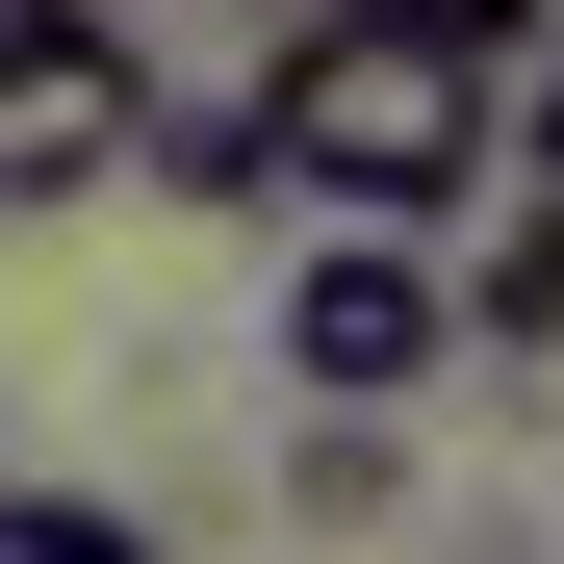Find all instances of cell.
<instances>
[{
    "label": "cell",
    "mask_w": 564,
    "mask_h": 564,
    "mask_svg": "<svg viewBox=\"0 0 564 564\" xmlns=\"http://www.w3.org/2000/svg\"><path fill=\"white\" fill-rule=\"evenodd\" d=\"M257 154H282V206H386V231H436L462 180L513 154V77L436 52V26H386V0H282V52H257Z\"/></svg>",
    "instance_id": "6da1fadb"
},
{
    "label": "cell",
    "mask_w": 564,
    "mask_h": 564,
    "mask_svg": "<svg viewBox=\"0 0 564 564\" xmlns=\"http://www.w3.org/2000/svg\"><path fill=\"white\" fill-rule=\"evenodd\" d=\"M129 129H154V52L129 0H0V206H129Z\"/></svg>",
    "instance_id": "7a4b0ae2"
},
{
    "label": "cell",
    "mask_w": 564,
    "mask_h": 564,
    "mask_svg": "<svg viewBox=\"0 0 564 564\" xmlns=\"http://www.w3.org/2000/svg\"><path fill=\"white\" fill-rule=\"evenodd\" d=\"M462 359V308H436V231H386V206H308V257H282V386L308 411H411Z\"/></svg>",
    "instance_id": "3957f363"
},
{
    "label": "cell",
    "mask_w": 564,
    "mask_h": 564,
    "mask_svg": "<svg viewBox=\"0 0 564 564\" xmlns=\"http://www.w3.org/2000/svg\"><path fill=\"white\" fill-rule=\"evenodd\" d=\"M436 308H462V359H564V180H539V206L462 180V206H436Z\"/></svg>",
    "instance_id": "277c9868"
},
{
    "label": "cell",
    "mask_w": 564,
    "mask_h": 564,
    "mask_svg": "<svg viewBox=\"0 0 564 564\" xmlns=\"http://www.w3.org/2000/svg\"><path fill=\"white\" fill-rule=\"evenodd\" d=\"M129 180H180V206H282V154H257V104H154V129H129Z\"/></svg>",
    "instance_id": "5b68a950"
},
{
    "label": "cell",
    "mask_w": 564,
    "mask_h": 564,
    "mask_svg": "<svg viewBox=\"0 0 564 564\" xmlns=\"http://www.w3.org/2000/svg\"><path fill=\"white\" fill-rule=\"evenodd\" d=\"M0 564H154V513H104V488H0Z\"/></svg>",
    "instance_id": "8992f818"
},
{
    "label": "cell",
    "mask_w": 564,
    "mask_h": 564,
    "mask_svg": "<svg viewBox=\"0 0 564 564\" xmlns=\"http://www.w3.org/2000/svg\"><path fill=\"white\" fill-rule=\"evenodd\" d=\"M282 488H308V513H386L411 462H386V411H308V436H282Z\"/></svg>",
    "instance_id": "52a82bcc"
},
{
    "label": "cell",
    "mask_w": 564,
    "mask_h": 564,
    "mask_svg": "<svg viewBox=\"0 0 564 564\" xmlns=\"http://www.w3.org/2000/svg\"><path fill=\"white\" fill-rule=\"evenodd\" d=\"M386 26H436V52H488V77H513V52H539V0H386Z\"/></svg>",
    "instance_id": "ba28073f"
},
{
    "label": "cell",
    "mask_w": 564,
    "mask_h": 564,
    "mask_svg": "<svg viewBox=\"0 0 564 564\" xmlns=\"http://www.w3.org/2000/svg\"><path fill=\"white\" fill-rule=\"evenodd\" d=\"M257 26H282V0H257Z\"/></svg>",
    "instance_id": "9c48e42d"
}]
</instances>
